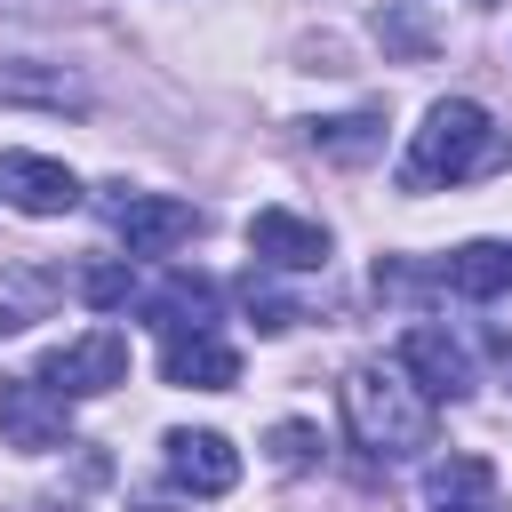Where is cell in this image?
I'll list each match as a JSON object with an SVG mask.
<instances>
[{"label":"cell","instance_id":"obj_1","mask_svg":"<svg viewBox=\"0 0 512 512\" xmlns=\"http://www.w3.org/2000/svg\"><path fill=\"white\" fill-rule=\"evenodd\" d=\"M344 432H352L360 456L408 464V456L432 448V400L400 376V360L392 368L384 360H360V368H344Z\"/></svg>","mask_w":512,"mask_h":512},{"label":"cell","instance_id":"obj_2","mask_svg":"<svg viewBox=\"0 0 512 512\" xmlns=\"http://www.w3.org/2000/svg\"><path fill=\"white\" fill-rule=\"evenodd\" d=\"M504 128L488 120V104H472V96H440L432 112H424V128H416V144H408V168H400V184L408 192H440V184H472V176H488V168H504Z\"/></svg>","mask_w":512,"mask_h":512},{"label":"cell","instance_id":"obj_3","mask_svg":"<svg viewBox=\"0 0 512 512\" xmlns=\"http://www.w3.org/2000/svg\"><path fill=\"white\" fill-rule=\"evenodd\" d=\"M40 384H48L56 400H96V392L128 384V336H120V328H88V336L56 344V352L40 360Z\"/></svg>","mask_w":512,"mask_h":512},{"label":"cell","instance_id":"obj_4","mask_svg":"<svg viewBox=\"0 0 512 512\" xmlns=\"http://www.w3.org/2000/svg\"><path fill=\"white\" fill-rule=\"evenodd\" d=\"M0 440L24 448V456H48V448H72V424H64V400L40 384V376H0Z\"/></svg>","mask_w":512,"mask_h":512},{"label":"cell","instance_id":"obj_5","mask_svg":"<svg viewBox=\"0 0 512 512\" xmlns=\"http://www.w3.org/2000/svg\"><path fill=\"white\" fill-rule=\"evenodd\" d=\"M112 224H120L128 256H168V248H184L200 232V208L192 200H168V192H128L112 208Z\"/></svg>","mask_w":512,"mask_h":512},{"label":"cell","instance_id":"obj_6","mask_svg":"<svg viewBox=\"0 0 512 512\" xmlns=\"http://www.w3.org/2000/svg\"><path fill=\"white\" fill-rule=\"evenodd\" d=\"M248 256L272 264V272H320L328 264V232L296 208H256L248 216Z\"/></svg>","mask_w":512,"mask_h":512},{"label":"cell","instance_id":"obj_7","mask_svg":"<svg viewBox=\"0 0 512 512\" xmlns=\"http://www.w3.org/2000/svg\"><path fill=\"white\" fill-rule=\"evenodd\" d=\"M400 376H408L424 400H464V392H472V352H464L448 328H408V336H400Z\"/></svg>","mask_w":512,"mask_h":512},{"label":"cell","instance_id":"obj_8","mask_svg":"<svg viewBox=\"0 0 512 512\" xmlns=\"http://www.w3.org/2000/svg\"><path fill=\"white\" fill-rule=\"evenodd\" d=\"M0 200L24 216H64V208H80V176L48 152H0Z\"/></svg>","mask_w":512,"mask_h":512},{"label":"cell","instance_id":"obj_9","mask_svg":"<svg viewBox=\"0 0 512 512\" xmlns=\"http://www.w3.org/2000/svg\"><path fill=\"white\" fill-rule=\"evenodd\" d=\"M160 376L184 384V392H224V384H240V352L216 328H176L160 344Z\"/></svg>","mask_w":512,"mask_h":512},{"label":"cell","instance_id":"obj_10","mask_svg":"<svg viewBox=\"0 0 512 512\" xmlns=\"http://www.w3.org/2000/svg\"><path fill=\"white\" fill-rule=\"evenodd\" d=\"M160 448H168V480L192 488V496H224L240 480V448L224 432H168Z\"/></svg>","mask_w":512,"mask_h":512},{"label":"cell","instance_id":"obj_11","mask_svg":"<svg viewBox=\"0 0 512 512\" xmlns=\"http://www.w3.org/2000/svg\"><path fill=\"white\" fill-rule=\"evenodd\" d=\"M440 280H448L464 304H496V296H512V240H464V248L440 264Z\"/></svg>","mask_w":512,"mask_h":512},{"label":"cell","instance_id":"obj_12","mask_svg":"<svg viewBox=\"0 0 512 512\" xmlns=\"http://www.w3.org/2000/svg\"><path fill=\"white\" fill-rule=\"evenodd\" d=\"M56 280L48 272H32V264H0V336H24L32 320H48L56 312Z\"/></svg>","mask_w":512,"mask_h":512},{"label":"cell","instance_id":"obj_13","mask_svg":"<svg viewBox=\"0 0 512 512\" xmlns=\"http://www.w3.org/2000/svg\"><path fill=\"white\" fill-rule=\"evenodd\" d=\"M144 312H152L168 336H176V328H208V320H216V288H208L200 272H168V280L144 296Z\"/></svg>","mask_w":512,"mask_h":512},{"label":"cell","instance_id":"obj_14","mask_svg":"<svg viewBox=\"0 0 512 512\" xmlns=\"http://www.w3.org/2000/svg\"><path fill=\"white\" fill-rule=\"evenodd\" d=\"M312 144H320L328 160L360 168V160H376V152H384V112H344V120H320V128H312Z\"/></svg>","mask_w":512,"mask_h":512},{"label":"cell","instance_id":"obj_15","mask_svg":"<svg viewBox=\"0 0 512 512\" xmlns=\"http://www.w3.org/2000/svg\"><path fill=\"white\" fill-rule=\"evenodd\" d=\"M464 496H496L488 456H448V464H432V504H464Z\"/></svg>","mask_w":512,"mask_h":512},{"label":"cell","instance_id":"obj_16","mask_svg":"<svg viewBox=\"0 0 512 512\" xmlns=\"http://www.w3.org/2000/svg\"><path fill=\"white\" fill-rule=\"evenodd\" d=\"M264 448H272L280 472H312V464H320V432H312V424H272Z\"/></svg>","mask_w":512,"mask_h":512},{"label":"cell","instance_id":"obj_17","mask_svg":"<svg viewBox=\"0 0 512 512\" xmlns=\"http://www.w3.org/2000/svg\"><path fill=\"white\" fill-rule=\"evenodd\" d=\"M248 312H256V328H264V336H280V328H296V320H304V312H296L280 288H264L256 272H248Z\"/></svg>","mask_w":512,"mask_h":512},{"label":"cell","instance_id":"obj_18","mask_svg":"<svg viewBox=\"0 0 512 512\" xmlns=\"http://www.w3.org/2000/svg\"><path fill=\"white\" fill-rule=\"evenodd\" d=\"M128 288H136V280H128V264H96V272L80 280V296H88V304H104V312H112V304H128Z\"/></svg>","mask_w":512,"mask_h":512},{"label":"cell","instance_id":"obj_19","mask_svg":"<svg viewBox=\"0 0 512 512\" xmlns=\"http://www.w3.org/2000/svg\"><path fill=\"white\" fill-rule=\"evenodd\" d=\"M376 32L392 40V48H408V56H424L432 40H424V24H408V16H376Z\"/></svg>","mask_w":512,"mask_h":512},{"label":"cell","instance_id":"obj_20","mask_svg":"<svg viewBox=\"0 0 512 512\" xmlns=\"http://www.w3.org/2000/svg\"><path fill=\"white\" fill-rule=\"evenodd\" d=\"M0 16H24L32 24V16H56V0H0Z\"/></svg>","mask_w":512,"mask_h":512},{"label":"cell","instance_id":"obj_21","mask_svg":"<svg viewBox=\"0 0 512 512\" xmlns=\"http://www.w3.org/2000/svg\"><path fill=\"white\" fill-rule=\"evenodd\" d=\"M440 512H496V496H464V504H440Z\"/></svg>","mask_w":512,"mask_h":512},{"label":"cell","instance_id":"obj_22","mask_svg":"<svg viewBox=\"0 0 512 512\" xmlns=\"http://www.w3.org/2000/svg\"><path fill=\"white\" fill-rule=\"evenodd\" d=\"M24 512H72V504H48V496H40V504H24Z\"/></svg>","mask_w":512,"mask_h":512}]
</instances>
